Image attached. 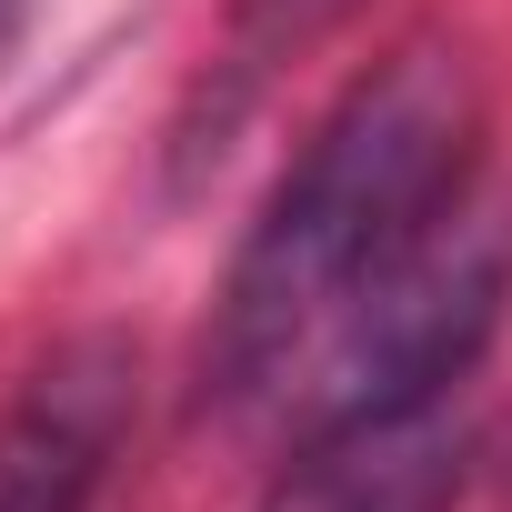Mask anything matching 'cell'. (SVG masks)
Wrapping results in <instances>:
<instances>
[{"label": "cell", "mask_w": 512, "mask_h": 512, "mask_svg": "<svg viewBox=\"0 0 512 512\" xmlns=\"http://www.w3.org/2000/svg\"><path fill=\"white\" fill-rule=\"evenodd\" d=\"M11 31H21V0H0V51H11Z\"/></svg>", "instance_id": "obj_6"}, {"label": "cell", "mask_w": 512, "mask_h": 512, "mask_svg": "<svg viewBox=\"0 0 512 512\" xmlns=\"http://www.w3.org/2000/svg\"><path fill=\"white\" fill-rule=\"evenodd\" d=\"M141 402V352L121 332L61 342L0 412V512H91Z\"/></svg>", "instance_id": "obj_3"}, {"label": "cell", "mask_w": 512, "mask_h": 512, "mask_svg": "<svg viewBox=\"0 0 512 512\" xmlns=\"http://www.w3.org/2000/svg\"><path fill=\"white\" fill-rule=\"evenodd\" d=\"M502 302H512V201L472 181L402 262L332 322V342L312 352V372L282 402L292 412V442L302 432H332V422L452 402L462 372L492 352Z\"/></svg>", "instance_id": "obj_2"}, {"label": "cell", "mask_w": 512, "mask_h": 512, "mask_svg": "<svg viewBox=\"0 0 512 512\" xmlns=\"http://www.w3.org/2000/svg\"><path fill=\"white\" fill-rule=\"evenodd\" d=\"M462 482H472V422L452 402H422L302 432L272 512H452Z\"/></svg>", "instance_id": "obj_4"}, {"label": "cell", "mask_w": 512, "mask_h": 512, "mask_svg": "<svg viewBox=\"0 0 512 512\" xmlns=\"http://www.w3.org/2000/svg\"><path fill=\"white\" fill-rule=\"evenodd\" d=\"M472 151H482V81L462 41L422 31L392 61H372L302 141V161L272 181L262 221L241 231L201 332V402L282 412L332 322L472 191Z\"/></svg>", "instance_id": "obj_1"}, {"label": "cell", "mask_w": 512, "mask_h": 512, "mask_svg": "<svg viewBox=\"0 0 512 512\" xmlns=\"http://www.w3.org/2000/svg\"><path fill=\"white\" fill-rule=\"evenodd\" d=\"M362 0H231V41H221V111H211V131L262 91L282 61H302L332 21H352Z\"/></svg>", "instance_id": "obj_5"}]
</instances>
